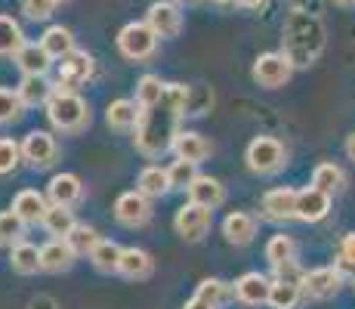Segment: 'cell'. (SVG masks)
Listing matches in <instances>:
<instances>
[{"label": "cell", "instance_id": "obj_52", "mask_svg": "<svg viewBox=\"0 0 355 309\" xmlns=\"http://www.w3.org/2000/svg\"><path fill=\"white\" fill-rule=\"evenodd\" d=\"M56 3H68V0H56Z\"/></svg>", "mask_w": 355, "mask_h": 309}, {"label": "cell", "instance_id": "obj_32", "mask_svg": "<svg viewBox=\"0 0 355 309\" xmlns=\"http://www.w3.org/2000/svg\"><path fill=\"white\" fill-rule=\"evenodd\" d=\"M25 44L22 25L10 16H0V56H16Z\"/></svg>", "mask_w": 355, "mask_h": 309}, {"label": "cell", "instance_id": "obj_23", "mask_svg": "<svg viewBox=\"0 0 355 309\" xmlns=\"http://www.w3.org/2000/svg\"><path fill=\"white\" fill-rule=\"evenodd\" d=\"M10 210H16V214L31 226V223H44V214L50 210V204H46V198L40 195V192L22 189L16 198H12V208Z\"/></svg>", "mask_w": 355, "mask_h": 309}, {"label": "cell", "instance_id": "obj_8", "mask_svg": "<svg viewBox=\"0 0 355 309\" xmlns=\"http://www.w3.org/2000/svg\"><path fill=\"white\" fill-rule=\"evenodd\" d=\"M56 158H59L56 136L46 133V130H31V133L22 140V161H28L34 170L53 167Z\"/></svg>", "mask_w": 355, "mask_h": 309}, {"label": "cell", "instance_id": "obj_6", "mask_svg": "<svg viewBox=\"0 0 355 309\" xmlns=\"http://www.w3.org/2000/svg\"><path fill=\"white\" fill-rule=\"evenodd\" d=\"M93 78V56L84 50H71L56 62V90H78Z\"/></svg>", "mask_w": 355, "mask_h": 309}, {"label": "cell", "instance_id": "obj_24", "mask_svg": "<svg viewBox=\"0 0 355 309\" xmlns=\"http://www.w3.org/2000/svg\"><path fill=\"white\" fill-rule=\"evenodd\" d=\"M16 65L22 68V74H46L53 68V56L40 44H31V40H25L22 50L16 53Z\"/></svg>", "mask_w": 355, "mask_h": 309}, {"label": "cell", "instance_id": "obj_19", "mask_svg": "<svg viewBox=\"0 0 355 309\" xmlns=\"http://www.w3.org/2000/svg\"><path fill=\"white\" fill-rule=\"evenodd\" d=\"M74 257H78V253L71 251V244H68L65 238H53V242H46L40 247V269L44 272H65V269H71Z\"/></svg>", "mask_w": 355, "mask_h": 309}, {"label": "cell", "instance_id": "obj_21", "mask_svg": "<svg viewBox=\"0 0 355 309\" xmlns=\"http://www.w3.org/2000/svg\"><path fill=\"white\" fill-rule=\"evenodd\" d=\"M53 90H56V87L46 81V74H25L22 84L16 87V93H19V99H22L25 108L46 106V102H50V96H53Z\"/></svg>", "mask_w": 355, "mask_h": 309}, {"label": "cell", "instance_id": "obj_26", "mask_svg": "<svg viewBox=\"0 0 355 309\" xmlns=\"http://www.w3.org/2000/svg\"><path fill=\"white\" fill-rule=\"evenodd\" d=\"M300 300H303V281L272 278V287H269V306L272 309H297Z\"/></svg>", "mask_w": 355, "mask_h": 309}, {"label": "cell", "instance_id": "obj_41", "mask_svg": "<svg viewBox=\"0 0 355 309\" xmlns=\"http://www.w3.org/2000/svg\"><path fill=\"white\" fill-rule=\"evenodd\" d=\"M25 112L22 99H19L16 90H10V87H0V124H12L19 121Z\"/></svg>", "mask_w": 355, "mask_h": 309}, {"label": "cell", "instance_id": "obj_4", "mask_svg": "<svg viewBox=\"0 0 355 309\" xmlns=\"http://www.w3.org/2000/svg\"><path fill=\"white\" fill-rule=\"evenodd\" d=\"M244 161H248V167L254 170V174L272 176L288 164V149H284L275 136H257V140H250L248 152H244Z\"/></svg>", "mask_w": 355, "mask_h": 309}, {"label": "cell", "instance_id": "obj_15", "mask_svg": "<svg viewBox=\"0 0 355 309\" xmlns=\"http://www.w3.org/2000/svg\"><path fill=\"white\" fill-rule=\"evenodd\" d=\"M331 214V195L315 185H306L297 192V219L303 223H322Z\"/></svg>", "mask_w": 355, "mask_h": 309}, {"label": "cell", "instance_id": "obj_5", "mask_svg": "<svg viewBox=\"0 0 355 309\" xmlns=\"http://www.w3.org/2000/svg\"><path fill=\"white\" fill-rule=\"evenodd\" d=\"M118 50L124 59H133V62L152 59L155 50H158V34L148 28L146 22H130L118 34Z\"/></svg>", "mask_w": 355, "mask_h": 309}, {"label": "cell", "instance_id": "obj_38", "mask_svg": "<svg viewBox=\"0 0 355 309\" xmlns=\"http://www.w3.org/2000/svg\"><path fill=\"white\" fill-rule=\"evenodd\" d=\"M266 260H269L272 266L275 263H284V260H297V242H293L291 235H272L269 244H266Z\"/></svg>", "mask_w": 355, "mask_h": 309}, {"label": "cell", "instance_id": "obj_35", "mask_svg": "<svg viewBox=\"0 0 355 309\" xmlns=\"http://www.w3.org/2000/svg\"><path fill=\"white\" fill-rule=\"evenodd\" d=\"M164 87H167V84H164L158 74H142L139 84H136V106H139V108H152L155 102H161Z\"/></svg>", "mask_w": 355, "mask_h": 309}, {"label": "cell", "instance_id": "obj_29", "mask_svg": "<svg viewBox=\"0 0 355 309\" xmlns=\"http://www.w3.org/2000/svg\"><path fill=\"white\" fill-rule=\"evenodd\" d=\"M40 47L50 53L53 62H59L62 56H68V53L74 50V34L68 31V28H62V25H53V28L44 31V37H40Z\"/></svg>", "mask_w": 355, "mask_h": 309}, {"label": "cell", "instance_id": "obj_39", "mask_svg": "<svg viewBox=\"0 0 355 309\" xmlns=\"http://www.w3.org/2000/svg\"><path fill=\"white\" fill-rule=\"evenodd\" d=\"M210 106H214V90H210V87H204V84L189 87V93H186V115L201 118V115L210 112Z\"/></svg>", "mask_w": 355, "mask_h": 309}, {"label": "cell", "instance_id": "obj_49", "mask_svg": "<svg viewBox=\"0 0 355 309\" xmlns=\"http://www.w3.org/2000/svg\"><path fill=\"white\" fill-rule=\"evenodd\" d=\"M216 3H220V6H235L238 0H216Z\"/></svg>", "mask_w": 355, "mask_h": 309}, {"label": "cell", "instance_id": "obj_43", "mask_svg": "<svg viewBox=\"0 0 355 309\" xmlns=\"http://www.w3.org/2000/svg\"><path fill=\"white\" fill-rule=\"evenodd\" d=\"M56 0H22V12L31 19V22H46L56 10Z\"/></svg>", "mask_w": 355, "mask_h": 309}, {"label": "cell", "instance_id": "obj_28", "mask_svg": "<svg viewBox=\"0 0 355 309\" xmlns=\"http://www.w3.org/2000/svg\"><path fill=\"white\" fill-rule=\"evenodd\" d=\"M136 192H142L146 198H161L170 192V176L164 167H146L139 176H136Z\"/></svg>", "mask_w": 355, "mask_h": 309}, {"label": "cell", "instance_id": "obj_30", "mask_svg": "<svg viewBox=\"0 0 355 309\" xmlns=\"http://www.w3.org/2000/svg\"><path fill=\"white\" fill-rule=\"evenodd\" d=\"M44 226L46 232H50L53 238H68L71 235V229L78 226V219H74L71 208H59V204H50V210L44 214Z\"/></svg>", "mask_w": 355, "mask_h": 309}, {"label": "cell", "instance_id": "obj_44", "mask_svg": "<svg viewBox=\"0 0 355 309\" xmlns=\"http://www.w3.org/2000/svg\"><path fill=\"white\" fill-rule=\"evenodd\" d=\"M340 263H343V266H355V232L343 235V242H340Z\"/></svg>", "mask_w": 355, "mask_h": 309}, {"label": "cell", "instance_id": "obj_27", "mask_svg": "<svg viewBox=\"0 0 355 309\" xmlns=\"http://www.w3.org/2000/svg\"><path fill=\"white\" fill-rule=\"evenodd\" d=\"M10 266L19 276H34L40 272V247H34L28 242H19L10 247Z\"/></svg>", "mask_w": 355, "mask_h": 309}, {"label": "cell", "instance_id": "obj_31", "mask_svg": "<svg viewBox=\"0 0 355 309\" xmlns=\"http://www.w3.org/2000/svg\"><path fill=\"white\" fill-rule=\"evenodd\" d=\"M312 185L327 192V195H334V192H340L346 185V174L334 161H324V164H318V167L312 170Z\"/></svg>", "mask_w": 355, "mask_h": 309}, {"label": "cell", "instance_id": "obj_20", "mask_svg": "<svg viewBox=\"0 0 355 309\" xmlns=\"http://www.w3.org/2000/svg\"><path fill=\"white\" fill-rule=\"evenodd\" d=\"M170 149L176 152L180 161H192V164H201L210 155V142L201 133H195V130H180Z\"/></svg>", "mask_w": 355, "mask_h": 309}, {"label": "cell", "instance_id": "obj_14", "mask_svg": "<svg viewBox=\"0 0 355 309\" xmlns=\"http://www.w3.org/2000/svg\"><path fill=\"white\" fill-rule=\"evenodd\" d=\"M269 287H272V278H266L263 272H244L232 285V294L244 306H263V303H269Z\"/></svg>", "mask_w": 355, "mask_h": 309}, {"label": "cell", "instance_id": "obj_34", "mask_svg": "<svg viewBox=\"0 0 355 309\" xmlns=\"http://www.w3.org/2000/svg\"><path fill=\"white\" fill-rule=\"evenodd\" d=\"M195 297H198V300H204V303H207V306L220 309V306L226 303L229 297H235V294H232V287L226 285V281H220V278H204L201 285H198Z\"/></svg>", "mask_w": 355, "mask_h": 309}, {"label": "cell", "instance_id": "obj_36", "mask_svg": "<svg viewBox=\"0 0 355 309\" xmlns=\"http://www.w3.org/2000/svg\"><path fill=\"white\" fill-rule=\"evenodd\" d=\"M25 219L16 214V210H3L0 214V244H19L25 242Z\"/></svg>", "mask_w": 355, "mask_h": 309}, {"label": "cell", "instance_id": "obj_7", "mask_svg": "<svg viewBox=\"0 0 355 309\" xmlns=\"http://www.w3.org/2000/svg\"><path fill=\"white\" fill-rule=\"evenodd\" d=\"M210 223H214V210L201 208V204H192V201L182 204V208L176 210V219H173V226L182 235V242H192V244L207 235Z\"/></svg>", "mask_w": 355, "mask_h": 309}, {"label": "cell", "instance_id": "obj_50", "mask_svg": "<svg viewBox=\"0 0 355 309\" xmlns=\"http://www.w3.org/2000/svg\"><path fill=\"white\" fill-rule=\"evenodd\" d=\"M334 3H340V6H349V3H355V0H334Z\"/></svg>", "mask_w": 355, "mask_h": 309}, {"label": "cell", "instance_id": "obj_51", "mask_svg": "<svg viewBox=\"0 0 355 309\" xmlns=\"http://www.w3.org/2000/svg\"><path fill=\"white\" fill-rule=\"evenodd\" d=\"M186 3H201V0H186Z\"/></svg>", "mask_w": 355, "mask_h": 309}, {"label": "cell", "instance_id": "obj_46", "mask_svg": "<svg viewBox=\"0 0 355 309\" xmlns=\"http://www.w3.org/2000/svg\"><path fill=\"white\" fill-rule=\"evenodd\" d=\"M346 155H349V161H355V130L346 136Z\"/></svg>", "mask_w": 355, "mask_h": 309}, {"label": "cell", "instance_id": "obj_22", "mask_svg": "<svg viewBox=\"0 0 355 309\" xmlns=\"http://www.w3.org/2000/svg\"><path fill=\"white\" fill-rule=\"evenodd\" d=\"M152 269H155L152 253L142 251V247H124V253H121V266H118L121 276L139 281V278H148V276H152Z\"/></svg>", "mask_w": 355, "mask_h": 309}, {"label": "cell", "instance_id": "obj_1", "mask_svg": "<svg viewBox=\"0 0 355 309\" xmlns=\"http://www.w3.org/2000/svg\"><path fill=\"white\" fill-rule=\"evenodd\" d=\"M186 93L189 87L167 84L161 102H155L152 108H142V118L136 124V136H133V146L142 155L155 158L173 146L176 133H180V118L186 115Z\"/></svg>", "mask_w": 355, "mask_h": 309}, {"label": "cell", "instance_id": "obj_16", "mask_svg": "<svg viewBox=\"0 0 355 309\" xmlns=\"http://www.w3.org/2000/svg\"><path fill=\"white\" fill-rule=\"evenodd\" d=\"M257 226H259V223H257L254 214H248V210H232V214L223 219V235H226L229 244L244 247V244L254 242Z\"/></svg>", "mask_w": 355, "mask_h": 309}, {"label": "cell", "instance_id": "obj_53", "mask_svg": "<svg viewBox=\"0 0 355 309\" xmlns=\"http://www.w3.org/2000/svg\"><path fill=\"white\" fill-rule=\"evenodd\" d=\"M352 287H355V281H352Z\"/></svg>", "mask_w": 355, "mask_h": 309}, {"label": "cell", "instance_id": "obj_11", "mask_svg": "<svg viewBox=\"0 0 355 309\" xmlns=\"http://www.w3.org/2000/svg\"><path fill=\"white\" fill-rule=\"evenodd\" d=\"M148 217H152V201H148L142 192H124L114 201V219L127 229H136V226H146Z\"/></svg>", "mask_w": 355, "mask_h": 309}, {"label": "cell", "instance_id": "obj_12", "mask_svg": "<svg viewBox=\"0 0 355 309\" xmlns=\"http://www.w3.org/2000/svg\"><path fill=\"white\" fill-rule=\"evenodd\" d=\"M343 285V272L334 266H318V269L303 272V297L309 300H327L340 291Z\"/></svg>", "mask_w": 355, "mask_h": 309}, {"label": "cell", "instance_id": "obj_33", "mask_svg": "<svg viewBox=\"0 0 355 309\" xmlns=\"http://www.w3.org/2000/svg\"><path fill=\"white\" fill-rule=\"evenodd\" d=\"M121 253H124V247L114 244V242H108V238H102V242L96 244V251L90 253V260H93V266H96L99 272H118Z\"/></svg>", "mask_w": 355, "mask_h": 309}, {"label": "cell", "instance_id": "obj_47", "mask_svg": "<svg viewBox=\"0 0 355 309\" xmlns=\"http://www.w3.org/2000/svg\"><path fill=\"white\" fill-rule=\"evenodd\" d=\"M238 6H244V10H259V6H266V0H238Z\"/></svg>", "mask_w": 355, "mask_h": 309}, {"label": "cell", "instance_id": "obj_25", "mask_svg": "<svg viewBox=\"0 0 355 309\" xmlns=\"http://www.w3.org/2000/svg\"><path fill=\"white\" fill-rule=\"evenodd\" d=\"M139 118H142V108L136 106L133 99H114V102H108V112H105L108 127H114V130H136Z\"/></svg>", "mask_w": 355, "mask_h": 309}, {"label": "cell", "instance_id": "obj_10", "mask_svg": "<svg viewBox=\"0 0 355 309\" xmlns=\"http://www.w3.org/2000/svg\"><path fill=\"white\" fill-rule=\"evenodd\" d=\"M259 217L272 219V223H288V219H297V192L288 189V185L269 189L263 195V204H259Z\"/></svg>", "mask_w": 355, "mask_h": 309}, {"label": "cell", "instance_id": "obj_48", "mask_svg": "<svg viewBox=\"0 0 355 309\" xmlns=\"http://www.w3.org/2000/svg\"><path fill=\"white\" fill-rule=\"evenodd\" d=\"M182 309H214V306H207V303H204V300H198V297H192V300H189V303H186V306H182Z\"/></svg>", "mask_w": 355, "mask_h": 309}, {"label": "cell", "instance_id": "obj_3", "mask_svg": "<svg viewBox=\"0 0 355 309\" xmlns=\"http://www.w3.org/2000/svg\"><path fill=\"white\" fill-rule=\"evenodd\" d=\"M46 118L59 133H78L90 124V108L74 90H53L46 102Z\"/></svg>", "mask_w": 355, "mask_h": 309}, {"label": "cell", "instance_id": "obj_40", "mask_svg": "<svg viewBox=\"0 0 355 309\" xmlns=\"http://www.w3.org/2000/svg\"><path fill=\"white\" fill-rule=\"evenodd\" d=\"M167 176H170V189H182V192H189V185H192L201 174H198V164H192V161H180V158H176V161L167 167Z\"/></svg>", "mask_w": 355, "mask_h": 309}, {"label": "cell", "instance_id": "obj_18", "mask_svg": "<svg viewBox=\"0 0 355 309\" xmlns=\"http://www.w3.org/2000/svg\"><path fill=\"white\" fill-rule=\"evenodd\" d=\"M189 201L192 204H201L207 210H216L226 204V185L214 176H198V180L189 185Z\"/></svg>", "mask_w": 355, "mask_h": 309}, {"label": "cell", "instance_id": "obj_9", "mask_svg": "<svg viewBox=\"0 0 355 309\" xmlns=\"http://www.w3.org/2000/svg\"><path fill=\"white\" fill-rule=\"evenodd\" d=\"M291 74H293V65L284 59V53H263L254 62V81L259 87H266V90L284 87L291 81Z\"/></svg>", "mask_w": 355, "mask_h": 309}, {"label": "cell", "instance_id": "obj_42", "mask_svg": "<svg viewBox=\"0 0 355 309\" xmlns=\"http://www.w3.org/2000/svg\"><path fill=\"white\" fill-rule=\"evenodd\" d=\"M19 161H22V146H19L16 140L0 136V176L12 174V170L19 167Z\"/></svg>", "mask_w": 355, "mask_h": 309}, {"label": "cell", "instance_id": "obj_45", "mask_svg": "<svg viewBox=\"0 0 355 309\" xmlns=\"http://www.w3.org/2000/svg\"><path fill=\"white\" fill-rule=\"evenodd\" d=\"M28 309H56V300L46 297V294H40V297H34L28 303Z\"/></svg>", "mask_w": 355, "mask_h": 309}, {"label": "cell", "instance_id": "obj_2", "mask_svg": "<svg viewBox=\"0 0 355 309\" xmlns=\"http://www.w3.org/2000/svg\"><path fill=\"white\" fill-rule=\"evenodd\" d=\"M327 31L315 12L293 10L282 28V53L293 68H309L324 53Z\"/></svg>", "mask_w": 355, "mask_h": 309}, {"label": "cell", "instance_id": "obj_17", "mask_svg": "<svg viewBox=\"0 0 355 309\" xmlns=\"http://www.w3.org/2000/svg\"><path fill=\"white\" fill-rule=\"evenodd\" d=\"M46 198L59 208H74V204L84 198V183L74 174H56L46 185Z\"/></svg>", "mask_w": 355, "mask_h": 309}, {"label": "cell", "instance_id": "obj_37", "mask_svg": "<svg viewBox=\"0 0 355 309\" xmlns=\"http://www.w3.org/2000/svg\"><path fill=\"white\" fill-rule=\"evenodd\" d=\"M65 242L71 244V251H74V253H80V257H84V253H93V251H96V244L102 242V238H99V232L93 229V226L78 223V226L71 229V235L65 238Z\"/></svg>", "mask_w": 355, "mask_h": 309}, {"label": "cell", "instance_id": "obj_13", "mask_svg": "<svg viewBox=\"0 0 355 309\" xmlns=\"http://www.w3.org/2000/svg\"><path fill=\"white\" fill-rule=\"evenodd\" d=\"M146 25L158 34V37H176V34L182 31V12H180V6H176V3L158 0V3L148 6Z\"/></svg>", "mask_w": 355, "mask_h": 309}]
</instances>
